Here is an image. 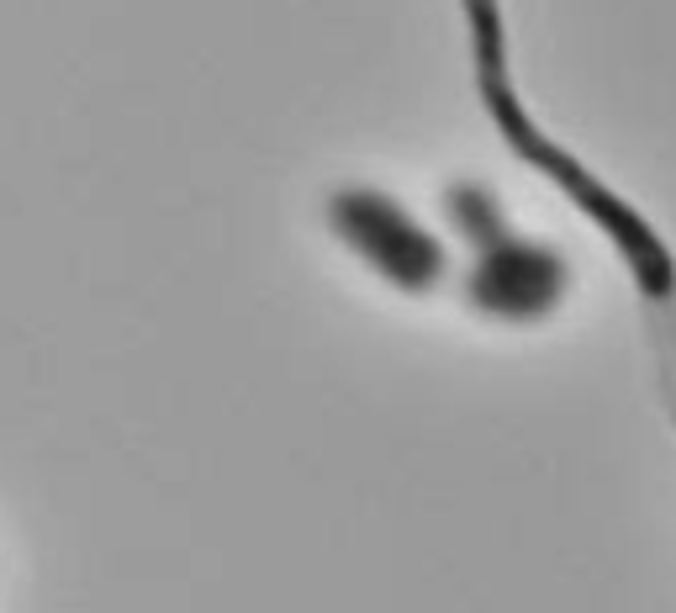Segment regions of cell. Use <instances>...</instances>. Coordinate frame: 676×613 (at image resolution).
Here are the masks:
<instances>
[{
    "label": "cell",
    "mask_w": 676,
    "mask_h": 613,
    "mask_svg": "<svg viewBox=\"0 0 676 613\" xmlns=\"http://www.w3.org/2000/svg\"><path fill=\"white\" fill-rule=\"evenodd\" d=\"M328 228L365 270H375L397 291L418 296L444 275V244L402 201L370 191V185H349L328 201Z\"/></svg>",
    "instance_id": "cell-1"
},
{
    "label": "cell",
    "mask_w": 676,
    "mask_h": 613,
    "mask_svg": "<svg viewBox=\"0 0 676 613\" xmlns=\"http://www.w3.org/2000/svg\"><path fill=\"white\" fill-rule=\"evenodd\" d=\"M465 296L492 312V318H534L560 296V265L534 244H518V238H497L486 244L471 281H465Z\"/></svg>",
    "instance_id": "cell-2"
}]
</instances>
